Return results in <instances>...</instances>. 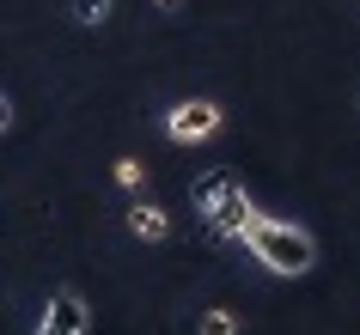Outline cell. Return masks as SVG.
<instances>
[{"instance_id":"cell-1","label":"cell","mask_w":360,"mask_h":335,"mask_svg":"<svg viewBox=\"0 0 360 335\" xmlns=\"http://www.w3.org/2000/svg\"><path fill=\"white\" fill-rule=\"evenodd\" d=\"M190 202H195V214H202V225H208L214 238L245 244V232L257 225V202H250V189L238 183L232 171H208V177H195V183H190Z\"/></svg>"},{"instance_id":"cell-2","label":"cell","mask_w":360,"mask_h":335,"mask_svg":"<svg viewBox=\"0 0 360 335\" xmlns=\"http://www.w3.org/2000/svg\"><path fill=\"white\" fill-rule=\"evenodd\" d=\"M245 250L263 262L269 275H281V280L311 275V262H318V244H311V232H300L293 220H269V214H257V225L245 232Z\"/></svg>"},{"instance_id":"cell-3","label":"cell","mask_w":360,"mask_h":335,"mask_svg":"<svg viewBox=\"0 0 360 335\" xmlns=\"http://www.w3.org/2000/svg\"><path fill=\"white\" fill-rule=\"evenodd\" d=\"M220 122H226V110H220L214 98H177V104L165 110V134L177 140V147H202V140H214Z\"/></svg>"},{"instance_id":"cell-4","label":"cell","mask_w":360,"mask_h":335,"mask_svg":"<svg viewBox=\"0 0 360 335\" xmlns=\"http://www.w3.org/2000/svg\"><path fill=\"white\" fill-rule=\"evenodd\" d=\"M86 323H92V311H86V298H79V293H49L37 335H86Z\"/></svg>"},{"instance_id":"cell-5","label":"cell","mask_w":360,"mask_h":335,"mask_svg":"<svg viewBox=\"0 0 360 335\" xmlns=\"http://www.w3.org/2000/svg\"><path fill=\"white\" fill-rule=\"evenodd\" d=\"M129 232H134V238H147V244L171 238V220H165V207H153V202H134V207H129Z\"/></svg>"},{"instance_id":"cell-6","label":"cell","mask_w":360,"mask_h":335,"mask_svg":"<svg viewBox=\"0 0 360 335\" xmlns=\"http://www.w3.org/2000/svg\"><path fill=\"white\" fill-rule=\"evenodd\" d=\"M245 323H238V311H226V305H214V311H202V335H238Z\"/></svg>"},{"instance_id":"cell-7","label":"cell","mask_w":360,"mask_h":335,"mask_svg":"<svg viewBox=\"0 0 360 335\" xmlns=\"http://www.w3.org/2000/svg\"><path fill=\"white\" fill-rule=\"evenodd\" d=\"M110 6H116V0H74V19L79 25H104V19H110Z\"/></svg>"},{"instance_id":"cell-8","label":"cell","mask_w":360,"mask_h":335,"mask_svg":"<svg viewBox=\"0 0 360 335\" xmlns=\"http://www.w3.org/2000/svg\"><path fill=\"white\" fill-rule=\"evenodd\" d=\"M116 183H122V189H141V183H147V165H141V159H116Z\"/></svg>"},{"instance_id":"cell-9","label":"cell","mask_w":360,"mask_h":335,"mask_svg":"<svg viewBox=\"0 0 360 335\" xmlns=\"http://www.w3.org/2000/svg\"><path fill=\"white\" fill-rule=\"evenodd\" d=\"M13 129V104H6V92H0V134Z\"/></svg>"},{"instance_id":"cell-10","label":"cell","mask_w":360,"mask_h":335,"mask_svg":"<svg viewBox=\"0 0 360 335\" xmlns=\"http://www.w3.org/2000/svg\"><path fill=\"white\" fill-rule=\"evenodd\" d=\"M153 6H165V13H171V6H177V0H153Z\"/></svg>"}]
</instances>
